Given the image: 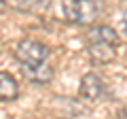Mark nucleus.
<instances>
[{"instance_id": "1", "label": "nucleus", "mask_w": 127, "mask_h": 119, "mask_svg": "<svg viewBox=\"0 0 127 119\" xmlns=\"http://www.w3.org/2000/svg\"><path fill=\"white\" fill-rule=\"evenodd\" d=\"M62 15L70 23H91L97 17V4L93 0H62Z\"/></svg>"}, {"instance_id": "2", "label": "nucleus", "mask_w": 127, "mask_h": 119, "mask_svg": "<svg viewBox=\"0 0 127 119\" xmlns=\"http://www.w3.org/2000/svg\"><path fill=\"white\" fill-rule=\"evenodd\" d=\"M15 58L26 66H36V64H42L47 58H49V49L47 45L38 41H32V38H26V41H19L17 47H15Z\"/></svg>"}, {"instance_id": "3", "label": "nucleus", "mask_w": 127, "mask_h": 119, "mask_svg": "<svg viewBox=\"0 0 127 119\" xmlns=\"http://www.w3.org/2000/svg\"><path fill=\"white\" fill-rule=\"evenodd\" d=\"M104 92H106L104 81H102L95 72H87L85 77L81 79V96L85 98V100L97 102V100H102Z\"/></svg>"}, {"instance_id": "4", "label": "nucleus", "mask_w": 127, "mask_h": 119, "mask_svg": "<svg viewBox=\"0 0 127 119\" xmlns=\"http://www.w3.org/2000/svg\"><path fill=\"white\" fill-rule=\"evenodd\" d=\"M117 45H110V43H89V58L93 60L95 64H108L117 58Z\"/></svg>"}, {"instance_id": "5", "label": "nucleus", "mask_w": 127, "mask_h": 119, "mask_svg": "<svg viewBox=\"0 0 127 119\" xmlns=\"http://www.w3.org/2000/svg\"><path fill=\"white\" fill-rule=\"evenodd\" d=\"M87 41L89 43H110V45H119V32L117 30H112V28L108 26H95L91 28L89 32H87Z\"/></svg>"}, {"instance_id": "6", "label": "nucleus", "mask_w": 127, "mask_h": 119, "mask_svg": "<svg viewBox=\"0 0 127 119\" xmlns=\"http://www.w3.org/2000/svg\"><path fill=\"white\" fill-rule=\"evenodd\" d=\"M17 94H19V85L15 77L9 72H0V100L11 102L17 98Z\"/></svg>"}, {"instance_id": "7", "label": "nucleus", "mask_w": 127, "mask_h": 119, "mask_svg": "<svg viewBox=\"0 0 127 119\" xmlns=\"http://www.w3.org/2000/svg\"><path fill=\"white\" fill-rule=\"evenodd\" d=\"M26 72L30 79H34L36 83H47L51 77H53V70L47 68L42 64H36V66H26Z\"/></svg>"}, {"instance_id": "8", "label": "nucleus", "mask_w": 127, "mask_h": 119, "mask_svg": "<svg viewBox=\"0 0 127 119\" xmlns=\"http://www.w3.org/2000/svg\"><path fill=\"white\" fill-rule=\"evenodd\" d=\"M121 30L125 32V36H127V13L121 15Z\"/></svg>"}, {"instance_id": "9", "label": "nucleus", "mask_w": 127, "mask_h": 119, "mask_svg": "<svg viewBox=\"0 0 127 119\" xmlns=\"http://www.w3.org/2000/svg\"><path fill=\"white\" fill-rule=\"evenodd\" d=\"M4 9H6V2H4V0H0V13H2Z\"/></svg>"}, {"instance_id": "10", "label": "nucleus", "mask_w": 127, "mask_h": 119, "mask_svg": "<svg viewBox=\"0 0 127 119\" xmlns=\"http://www.w3.org/2000/svg\"><path fill=\"white\" fill-rule=\"evenodd\" d=\"M125 53H127V49H125Z\"/></svg>"}]
</instances>
